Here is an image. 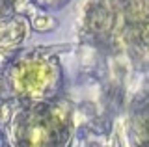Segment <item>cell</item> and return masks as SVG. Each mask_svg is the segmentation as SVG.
<instances>
[{
  "label": "cell",
  "mask_w": 149,
  "mask_h": 147,
  "mask_svg": "<svg viewBox=\"0 0 149 147\" xmlns=\"http://www.w3.org/2000/svg\"><path fill=\"white\" fill-rule=\"evenodd\" d=\"M73 134L69 110L62 104L39 103L13 119V147H67Z\"/></svg>",
  "instance_id": "1"
},
{
  "label": "cell",
  "mask_w": 149,
  "mask_h": 147,
  "mask_svg": "<svg viewBox=\"0 0 149 147\" xmlns=\"http://www.w3.org/2000/svg\"><path fill=\"white\" fill-rule=\"evenodd\" d=\"M58 80V69L45 58H30L11 69L9 82L17 95L28 99H45Z\"/></svg>",
  "instance_id": "2"
}]
</instances>
